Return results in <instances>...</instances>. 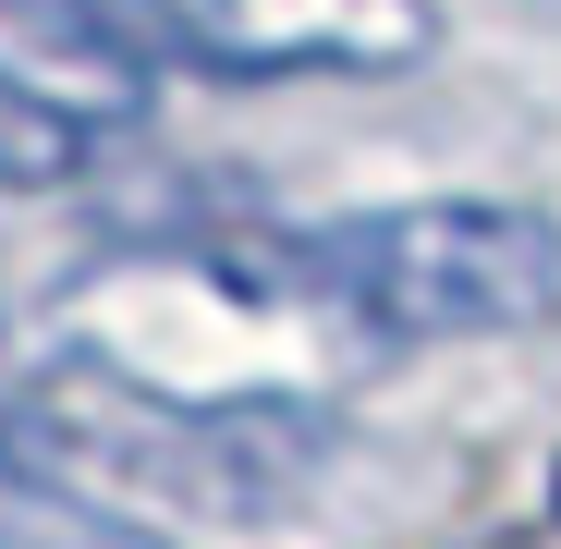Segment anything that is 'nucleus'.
<instances>
[{
    "label": "nucleus",
    "mask_w": 561,
    "mask_h": 549,
    "mask_svg": "<svg viewBox=\"0 0 561 549\" xmlns=\"http://www.w3.org/2000/svg\"><path fill=\"white\" fill-rule=\"evenodd\" d=\"M13 451L99 501H159V513H208V525H268L294 513L330 465V415L294 391H159L123 379L99 354H49L37 379L13 391Z\"/></svg>",
    "instance_id": "nucleus-1"
},
{
    "label": "nucleus",
    "mask_w": 561,
    "mask_h": 549,
    "mask_svg": "<svg viewBox=\"0 0 561 549\" xmlns=\"http://www.w3.org/2000/svg\"><path fill=\"white\" fill-rule=\"evenodd\" d=\"M306 282L354 342H501L561 318V232L501 196H415L306 232Z\"/></svg>",
    "instance_id": "nucleus-2"
},
{
    "label": "nucleus",
    "mask_w": 561,
    "mask_h": 549,
    "mask_svg": "<svg viewBox=\"0 0 561 549\" xmlns=\"http://www.w3.org/2000/svg\"><path fill=\"white\" fill-rule=\"evenodd\" d=\"M159 61H196L220 85H280V73H403L427 61L439 13L427 0H147Z\"/></svg>",
    "instance_id": "nucleus-3"
},
{
    "label": "nucleus",
    "mask_w": 561,
    "mask_h": 549,
    "mask_svg": "<svg viewBox=\"0 0 561 549\" xmlns=\"http://www.w3.org/2000/svg\"><path fill=\"white\" fill-rule=\"evenodd\" d=\"M0 73L37 85L49 111H73L85 135H123L159 85V37L147 0H0Z\"/></svg>",
    "instance_id": "nucleus-4"
},
{
    "label": "nucleus",
    "mask_w": 561,
    "mask_h": 549,
    "mask_svg": "<svg viewBox=\"0 0 561 549\" xmlns=\"http://www.w3.org/2000/svg\"><path fill=\"white\" fill-rule=\"evenodd\" d=\"M0 549H159V537H135L99 489L49 477V465H25V451L0 439Z\"/></svg>",
    "instance_id": "nucleus-5"
},
{
    "label": "nucleus",
    "mask_w": 561,
    "mask_h": 549,
    "mask_svg": "<svg viewBox=\"0 0 561 549\" xmlns=\"http://www.w3.org/2000/svg\"><path fill=\"white\" fill-rule=\"evenodd\" d=\"M85 159H99V135L0 73V196H61V183H85Z\"/></svg>",
    "instance_id": "nucleus-6"
},
{
    "label": "nucleus",
    "mask_w": 561,
    "mask_h": 549,
    "mask_svg": "<svg viewBox=\"0 0 561 549\" xmlns=\"http://www.w3.org/2000/svg\"><path fill=\"white\" fill-rule=\"evenodd\" d=\"M537 549H561V537H537Z\"/></svg>",
    "instance_id": "nucleus-7"
}]
</instances>
